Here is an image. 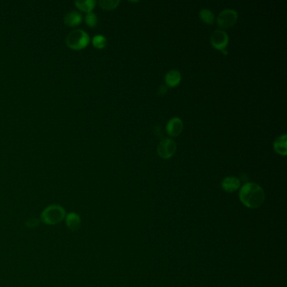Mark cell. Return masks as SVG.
I'll return each mask as SVG.
<instances>
[{"label":"cell","instance_id":"cell-1","mask_svg":"<svg viewBox=\"0 0 287 287\" xmlns=\"http://www.w3.org/2000/svg\"><path fill=\"white\" fill-rule=\"evenodd\" d=\"M239 200L249 209H258L264 204L265 193L259 184L249 182L240 187Z\"/></svg>","mask_w":287,"mask_h":287},{"label":"cell","instance_id":"cell-2","mask_svg":"<svg viewBox=\"0 0 287 287\" xmlns=\"http://www.w3.org/2000/svg\"><path fill=\"white\" fill-rule=\"evenodd\" d=\"M66 215V210L60 205H50L41 212L40 221L48 226H54L64 221Z\"/></svg>","mask_w":287,"mask_h":287},{"label":"cell","instance_id":"cell-3","mask_svg":"<svg viewBox=\"0 0 287 287\" xmlns=\"http://www.w3.org/2000/svg\"><path fill=\"white\" fill-rule=\"evenodd\" d=\"M89 35L83 30H75L70 32L66 38L67 46L73 50H82L89 44Z\"/></svg>","mask_w":287,"mask_h":287},{"label":"cell","instance_id":"cell-4","mask_svg":"<svg viewBox=\"0 0 287 287\" xmlns=\"http://www.w3.org/2000/svg\"><path fill=\"white\" fill-rule=\"evenodd\" d=\"M176 149H177V145L176 142L170 138H164L158 144L157 152L160 158L169 159L175 155Z\"/></svg>","mask_w":287,"mask_h":287},{"label":"cell","instance_id":"cell-5","mask_svg":"<svg viewBox=\"0 0 287 287\" xmlns=\"http://www.w3.org/2000/svg\"><path fill=\"white\" fill-rule=\"evenodd\" d=\"M217 25L222 29H229L238 20V13L233 9H225L217 17Z\"/></svg>","mask_w":287,"mask_h":287},{"label":"cell","instance_id":"cell-6","mask_svg":"<svg viewBox=\"0 0 287 287\" xmlns=\"http://www.w3.org/2000/svg\"><path fill=\"white\" fill-rule=\"evenodd\" d=\"M229 42V37L226 32L217 30L213 32L211 36V44L214 48L219 51L225 50Z\"/></svg>","mask_w":287,"mask_h":287},{"label":"cell","instance_id":"cell-7","mask_svg":"<svg viewBox=\"0 0 287 287\" xmlns=\"http://www.w3.org/2000/svg\"><path fill=\"white\" fill-rule=\"evenodd\" d=\"M221 189L227 193H233L239 190L241 187V181L237 177L228 176L224 178L221 181Z\"/></svg>","mask_w":287,"mask_h":287},{"label":"cell","instance_id":"cell-8","mask_svg":"<svg viewBox=\"0 0 287 287\" xmlns=\"http://www.w3.org/2000/svg\"><path fill=\"white\" fill-rule=\"evenodd\" d=\"M183 121L180 118L174 117L170 119L166 125L167 133L170 137H178L183 131Z\"/></svg>","mask_w":287,"mask_h":287},{"label":"cell","instance_id":"cell-9","mask_svg":"<svg viewBox=\"0 0 287 287\" xmlns=\"http://www.w3.org/2000/svg\"><path fill=\"white\" fill-rule=\"evenodd\" d=\"M64 220L66 222L67 227L72 232H77L81 227L82 221H81L80 215H78V213H73V212L68 213Z\"/></svg>","mask_w":287,"mask_h":287},{"label":"cell","instance_id":"cell-10","mask_svg":"<svg viewBox=\"0 0 287 287\" xmlns=\"http://www.w3.org/2000/svg\"><path fill=\"white\" fill-rule=\"evenodd\" d=\"M274 150L278 154L287 156V135L283 134L276 138L274 142Z\"/></svg>","mask_w":287,"mask_h":287},{"label":"cell","instance_id":"cell-11","mask_svg":"<svg viewBox=\"0 0 287 287\" xmlns=\"http://www.w3.org/2000/svg\"><path fill=\"white\" fill-rule=\"evenodd\" d=\"M181 81V73L178 70H171L169 72H167L165 75V83L167 86L170 88H175L178 86Z\"/></svg>","mask_w":287,"mask_h":287},{"label":"cell","instance_id":"cell-12","mask_svg":"<svg viewBox=\"0 0 287 287\" xmlns=\"http://www.w3.org/2000/svg\"><path fill=\"white\" fill-rule=\"evenodd\" d=\"M81 22H82V16L77 11L69 12L64 18V23L66 26H70V27L78 26Z\"/></svg>","mask_w":287,"mask_h":287},{"label":"cell","instance_id":"cell-13","mask_svg":"<svg viewBox=\"0 0 287 287\" xmlns=\"http://www.w3.org/2000/svg\"><path fill=\"white\" fill-rule=\"evenodd\" d=\"M75 4L78 7V9H81L82 11L89 12L92 11L95 8L96 2L94 0H87V1H76Z\"/></svg>","mask_w":287,"mask_h":287},{"label":"cell","instance_id":"cell-14","mask_svg":"<svg viewBox=\"0 0 287 287\" xmlns=\"http://www.w3.org/2000/svg\"><path fill=\"white\" fill-rule=\"evenodd\" d=\"M200 18L204 23L207 24V25H212L214 22V20H215L213 12L209 10V9H204L201 10V12H200Z\"/></svg>","mask_w":287,"mask_h":287},{"label":"cell","instance_id":"cell-15","mask_svg":"<svg viewBox=\"0 0 287 287\" xmlns=\"http://www.w3.org/2000/svg\"><path fill=\"white\" fill-rule=\"evenodd\" d=\"M120 3L119 0H101L100 1V5L105 10H113L115 9Z\"/></svg>","mask_w":287,"mask_h":287},{"label":"cell","instance_id":"cell-16","mask_svg":"<svg viewBox=\"0 0 287 287\" xmlns=\"http://www.w3.org/2000/svg\"><path fill=\"white\" fill-rule=\"evenodd\" d=\"M107 38L101 35L95 36V37L93 38V45L97 49L105 48L107 46Z\"/></svg>","mask_w":287,"mask_h":287},{"label":"cell","instance_id":"cell-17","mask_svg":"<svg viewBox=\"0 0 287 287\" xmlns=\"http://www.w3.org/2000/svg\"><path fill=\"white\" fill-rule=\"evenodd\" d=\"M85 22L89 27H95L98 23V18L95 13L89 12L87 13L86 17H85Z\"/></svg>","mask_w":287,"mask_h":287},{"label":"cell","instance_id":"cell-18","mask_svg":"<svg viewBox=\"0 0 287 287\" xmlns=\"http://www.w3.org/2000/svg\"><path fill=\"white\" fill-rule=\"evenodd\" d=\"M40 221L37 218H30L26 221V227H30V228H35V227H38L40 224Z\"/></svg>","mask_w":287,"mask_h":287},{"label":"cell","instance_id":"cell-19","mask_svg":"<svg viewBox=\"0 0 287 287\" xmlns=\"http://www.w3.org/2000/svg\"><path fill=\"white\" fill-rule=\"evenodd\" d=\"M167 93L166 86H161L158 89V94L160 95H164Z\"/></svg>","mask_w":287,"mask_h":287},{"label":"cell","instance_id":"cell-20","mask_svg":"<svg viewBox=\"0 0 287 287\" xmlns=\"http://www.w3.org/2000/svg\"><path fill=\"white\" fill-rule=\"evenodd\" d=\"M221 52H223L224 55H227V52H226V50H222Z\"/></svg>","mask_w":287,"mask_h":287}]
</instances>
